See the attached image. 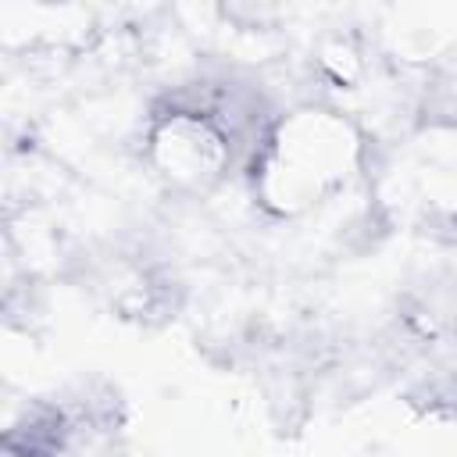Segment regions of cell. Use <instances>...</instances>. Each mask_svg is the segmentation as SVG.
Returning <instances> with one entry per match:
<instances>
[{"label": "cell", "mask_w": 457, "mask_h": 457, "mask_svg": "<svg viewBox=\"0 0 457 457\" xmlns=\"http://www.w3.org/2000/svg\"><path fill=\"white\" fill-rule=\"evenodd\" d=\"M357 146L350 121L336 111L300 107L278 114L250 164L253 193H261L271 211L296 214L346 182Z\"/></svg>", "instance_id": "1"}]
</instances>
